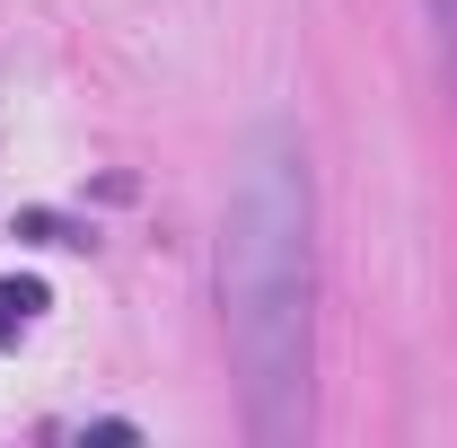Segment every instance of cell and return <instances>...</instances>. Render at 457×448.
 <instances>
[{
	"mask_svg": "<svg viewBox=\"0 0 457 448\" xmlns=\"http://www.w3.org/2000/svg\"><path fill=\"white\" fill-rule=\"evenodd\" d=\"M45 308V281H0V343L27 335V317Z\"/></svg>",
	"mask_w": 457,
	"mask_h": 448,
	"instance_id": "obj_2",
	"label": "cell"
},
{
	"mask_svg": "<svg viewBox=\"0 0 457 448\" xmlns=\"http://www.w3.org/2000/svg\"><path fill=\"white\" fill-rule=\"evenodd\" d=\"M431 9V36H440V62H449V79H457V0H422Z\"/></svg>",
	"mask_w": 457,
	"mask_h": 448,
	"instance_id": "obj_3",
	"label": "cell"
},
{
	"mask_svg": "<svg viewBox=\"0 0 457 448\" xmlns=\"http://www.w3.org/2000/svg\"><path fill=\"white\" fill-rule=\"evenodd\" d=\"M220 317L246 387V431L290 448L308 431V317H317V194L290 123H255L220 220Z\"/></svg>",
	"mask_w": 457,
	"mask_h": 448,
	"instance_id": "obj_1",
	"label": "cell"
}]
</instances>
